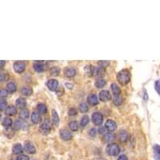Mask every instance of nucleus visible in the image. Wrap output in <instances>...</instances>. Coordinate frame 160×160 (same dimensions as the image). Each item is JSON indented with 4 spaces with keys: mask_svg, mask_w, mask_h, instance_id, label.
<instances>
[{
    "mask_svg": "<svg viewBox=\"0 0 160 160\" xmlns=\"http://www.w3.org/2000/svg\"><path fill=\"white\" fill-rule=\"evenodd\" d=\"M105 75V68L99 67L96 69H95V75L97 77H103Z\"/></svg>",
    "mask_w": 160,
    "mask_h": 160,
    "instance_id": "obj_26",
    "label": "nucleus"
},
{
    "mask_svg": "<svg viewBox=\"0 0 160 160\" xmlns=\"http://www.w3.org/2000/svg\"><path fill=\"white\" fill-rule=\"evenodd\" d=\"M23 151V146L21 145L20 143H16L15 145L13 146L12 147V152L15 155H20L22 154Z\"/></svg>",
    "mask_w": 160,
    "mask_h": 160,
    "instance_id": "obj_14",
    "label": "nucleus"
},
{
    "mask_svg": "<svg viewBox=\"0 0 160 160\" xmlns=\"http://www.w3.org/2000/svg\"><path fill=\"white\" fill-rule=\"evenodd\" d=\"M13 129L14 130H19L22 127V122L20 120H15L12 124Z\"/></svg>",
    "mask_w": 160,
    "mask_h": 160,
    "instance_id": "obj_36",
    "label": "nucleus"
},
{
    "mask_svg": "<svg viewBox=\"0 0 160 160\" xmlns=\"http://www.w3.org/2000/svg\"><path fill=\"white\" fill-rule=\"evenodd\" d=\"M48 89L51 91H55L57 90L58 87H59V82L56 79H50L48 80L47 83Z\"/></svg>",
    "mask_w": 160,
    "mask_h": 160,
    "instance_id": "obj_9",
    "label": "nucleus"
},
{
    "mask_svg": "<svg viewBox=\"0 0 160 160\" xmlns=\"http://www.w3.org/2000/svg\"><path fill=\"white\" fill-rule=\"evenodd\" d=\"M105 127L107 130L112 132V131L117 129V124H116L115 121H113L111 119H108L105 123Z\"/></svg>",
    "mask_w": 160,
    "mask_h": 160,
    "instance_id": "obj_8",
    "label": "nucleus"
},
{
    "mask_svg": "<svg viewBox=\"0 0 160 160\" xmlns=\"http://www.w3.org/2000/svg\"><path fill=\"white\" fill-rule=\"evenodd\" d=\"M64 74L67 78H72L76 75V70L74 67H67L64 70Z\"/></svg>",
    "mask_w": 160,
    "mask_h": 160,
    "instance_id": "obj_16",
    "label": "nucleus"
},
{
    "mask_svg": "<svg viewBox=\"0 0 160 160\" xmlns=\"http://www.w3.org/2000/svg\"><path fill=\"white\" fill-rule=\"evenodd\" d=\"M19 117L21 119L23 120H27L29 117V111L27 109H23V110H21L19 113Z\"/></svg>",
    "mask_w": 160,
    "mask_h": 160,
    "instance_id": "obj_30",
    "label": "nucleus"
},
{
    "mask_svg": "<svg viewBox=\"0 0 160 160\" xmlns=\"http://www.w3.org/2000/svg\"><path fill=\"white\" fill-rule=\"evenodd\" d=\"M7 108V102L5 99H0V111L6 110Z\"/></svg>",
    "mask_w": 160,
    "mask_h": 160,
    "instance_id": "obj_35",
    "label": "nucleus"
},
{
    "mask_svg": "<svg viewBox=\"0 0 160 160\" xmlns=\"http://www.w3.org/2000/svg\"><path fill=\"white\" fill-rule=\"evenodd\" d=\"M37 110L38 111L42 114V115H45L46 113L47 112V106L43 103H39L38 104L37 106Z\"/></svg>",
    "mask_w": 160,
    "mask_h": 160,
    "instance_id": "obj_25",
    "label": "nucleus"
},
{
    "mask_svg": "<svg viewBox=\"0 0 160 160\" xmlns=\"http://www.w3.org/2000/svg\"><path fill=\"white\" fill-rule=\"evenodd\" d=\"M110 88H111V91L114 94L115 96H117V95H119L120 93H121V90L120 88L118 87V85L116 83H112L110 85Z\"/></svg>",
    "mask_w": 160,
    "mask_h": 160,
    "instance_id": "obj_23",
    "label": "nucleus"
},
{
    "mask_svg": "<svg viewBox=\"0 0 160 160\" xmlns=\"http://www.w3.org/2000/svg\"><path fill=\"white\" fill-rule=\"evenodd\" d=\"M115 135L112 132H109L105 134L104 137H103V139L105 140L107 143H110L112 142L113 140H115Z\"/></svg>",
    "mask_w": 160,
    "mask_h": 160,
    "instance_id": "obj_21",
    "label": "nucleus"
},
{
    "mask_svg": "<svg viewBox=\"0 0 160 160\" xmlns=\"http://www.w3.org/2000/svg\"><path fill=\"white\" fill-rule=\"evenodd\" d=\"M9 79V74L4 70H0V82H5Z\"/></svg>",
    "mask_w": 160,
    "mask_h": 160,
    "instance_id": "obj_22",
    "label": "nucleus"
},
{
    "mask_svg": "<svg viewBox=\"0 0 160 160\" xmlns=\"http://www.w3.org/2000/svg\"><path fill=\"white\" fill-rule=\"evenodd\" d=\"M33 67H34V69H35V71H37V72H43L45 70V66L43 65L42 63H39V62L34 63Z\"/></svg>",
    "mask_w": 160,
    "mask_h": 160,
    "instance_id": "obj_19",
    "label": "nucleus"
},
{
    "mask_svg": "<svg viewBox=\"0 0 160 160\" xmlns=\"http://www.w3.org/2000/svg\"><path fill=\"white\" fill-rule=\"evenodd\" d=\"M155 90L158 92V94L160 95V79L155 82Z\"/></svg>",
    "mask_w": 160,
    "mask_h": 160,
    "instance_id": "obj_40",
    "label": "nucleus"
},
{
    "mask_svg": "<svg viewBox=\"0 0 160 160\" xmlns=\"http://www.w3.org/2000/svg\"><path fill=\"white\" fill-rule=\"evenodd\" d=\"M128 138H129V135L127 130H121L120 133L119 134V139L121 142H126L127 141Z\"/></svg>",
    "mask_w": 160,
    "mask_h": 160,
    "instance_id": "obj_18",
    "label": "nucleus"
},
{
    "mask_svg": "<svg viewBox=\"0 0 160 160\" xmlns=\"http://www.w3.org/2000/svg\"><path fill=\"white\" fill-rule=\"evenodd\" d=\"M68 115L70 116H74V115H77V110L75 108H70L69 111H68Z\"/></svg>",
    "mask_w": 160,
    "mask_h": 160,
    "instance_id": "obj_42",
    "label": "nucleus"
},
{
    "mask_svg": "<svg viewBox=\"0 0 160 160\" xmlns=\"http://www.w3.org/2000/svg\"><path fill=\"white\" fill-rule=\"evenodd\" d=\"M92 121L95 125H101L103 122V116L100 112H95L92 115Z\"/></svg>",
    "mask_w": 160,
    "mask_h": 160,
    "instance_id": "obj_6",
    "label": "nucleus"
},
{
    "mask_svg": "<svg viewBox=\"0 0 160 160\" xmlns=\"http://www.w3.org/2000/svg\"><path fill=\"white\" fill-rule=\"evenodd\" d=\"M96 133H97L96 130H95V128H92V129H90V130L89 135H90V136H91V137H95V135H96Z\"/></svg>",
    "mask_w": 160,
    "mask_h": 160,
    "instance_id": "obj_44",
    "label": "nucleus"
},
{
    "mask_svg": "<svg viewBox=\"0 0 160 160\" xmlns=\"http://www.w3.org/2000/svg\"><path fill=\"white\" fill-rule=\"evenodd\" d=\"M89 121H90V119L88 117L87 115H85V116H83L82 118V119H81V122H80V125L82 126L83 127H86V126L87 125L88 123H89Z\"/></svg>",
    "mask_w": 160,
    "mask_h": 160,
    "instance_id": "obj_34",
    "label": "nucleus"
},
{
    "mask_svg": "<svg viewBox=\"0 0 160 160\" xmlns=\"http://www.w3.org/2000/svg\"><path fill=\"white\" fill-rule=\"evenodd\" d=\"M99 99L102 101V102H109L110 99H112V96H111V94L109 90H102L101 92L99 93Z\"/></svg>",
    "mask_w": 160,
    "mask_h": 160,
    "instance_id": "obj_4",
    "label": "nucleus"
},
{
    "mask_svg": "<svg viewBox=\"0 0 160 160\" xmlns=\"http://www.w3.org/2000/svg\"><path fill=\"white\" fill-rule=\"evenodd\" d=\"M60 72V69L57 67H55L50 69V75H53V76H58Z\"/></svg>",
    "mask_w": 160,
    "mask_h": 160,
    "instance_id": "obj_37",
    "label": "nucleus"
},
{
    "mask_svg": "<svg viewBox=\"0 0 160 160\" xmlns=\"http://www.w3.org/2000/svg\"><path fill=\"white\" fill-rule=\"evenodd\" d=\"M14 70L16 73L21 74L23 73L26 69V63L22 61H17L14 63Z\"/></svg>",
    "mask_w": 160,
    "mask_h": 160,
    "instance_id": "obj_5",
    "label": "nucleus"
},
{
    "mask_svg": "<svg viewBox=\"0 0 160 160\" xmlns=\"http://www.w3.org/2000/svg\"><path fill=\"white\" fill-rule=\"evenodd\" d=\"M8 92L5 89H0V99H3L7 96Z\"/></svg>",
    "mask_w": 160,
    "mask_h": 160,
    "instance_id": "obj_39",
    "label": "nucleus"
},
{
    "mask_svg": "<svg viewBox=\"0 0 160 160\" xmlns=\"http://www.w3.org/2000/svg\"><path fill=\"white\" fill-rule=\"evenodd\" d=\"M106 83H107V82H106L105 79H98L95 81V85L97 88H103L106 85Z\"/></svg>",
    "mask_w": 160,
    "mask_h": 160,
    "instance_id": "obj_28",
    "label": "nucleus"
},
{
    "mask_svg": "<svg viewBox=\"0 0 160 160\" xmlns=\"http://www.w3.org/2000/svg\"><path fill=\"white\" fill-rule=\"evenodd\" d=\"M2 124H3V126L4 127L9 128L12 126V124H13L12 120H11V119H10V118H8V117L4 118L3 120V123H2Z\"/></svg>",
    "mask_w": 160,
    "mask_h": 160,
    "instance_id": "obj_27",
    "label": "nucleus"
},
{
    "mask_svg": "<svg viewBox=\"0 0 160 160\" xmlns=\"http://www.w3.org/2000/svg\"><path fill=\"white\" fill-rule=\"evenodd\" d=\"M24 149L28 154H30V155H33L36 152V148L32 142L30 141H26L24 143Z\"/></svg>",
    "mask_w": 160,
    "mask_h": 160,
    "instance_id": "obj_7",
    "label": "nucleus"
},
{
    "mask_svg": "<svg viewBox=\"0 0 160 160\" xmlns=\"http://www.w3.org/2000/svg\"><path fill=\"white\" fill-rule=\"evenodd\" d=\"M154 150L157 156L160 157V146L155 145L154 146Z\"/></svg>",
    "mask_w": 160,
    "mask_h": 160,
    "instance_id": "obj_41",
    "label": "nucleus"
},
{
    "mask_svg": "<svg viewBox=\"0 0 160 160\" xmlns=\"http://www.w3.org/2000/svg\"><path fill=\"white\" fill-rule=\"evenodd\" d=\"M113 103L115 104V106H120L122 103H123V99L120 97L119 95H117V96H115L114 99H113Z\"/></svg>",
    "mask_w": 160,
    "mask_h": 160,
    "instance_id": "obj_33",
    "label": "nucleus"
},
{
    "mask_svg": "<svg viewBox=\"0 0 160 160\" xmlns=\"http://www.w3.org/2000/svg\"><path fill=\"white\" fill-rule=\"evenodd\" d=\"M33 90L31 88L28 87H24L21 89V93L22 95H25V96H30L32 94Z\"/></svg>",
    "mask_w": 160,
    "mask_h": 160,
    "instance_id": "obj_29",
    "label": "nucleus"
},
{
    "mask_svg": "<svg viewBox=\"0 0 160 160\" xmlns=\"http://www.w3.org/2000/svg\"><path fill=\"white\" fill-rule=\"evenodd\" d=\"M106 151L110 156H117L120 152V148L116 143H110L106 148Z\"/></svg>",
    "mask_w": 160,
    "mask_h": 160,
    "instance_id": "obj_2",
    "label": "nucleus"
},
{
    "mask_svg": "<svg viewBox=\"0 0 160 160\" xmlns=\"http://www.w3.org/2000/svg\"><path fill=\"white\" fill-rule=\"evenodd\" d=\"M6 64L5 61H3V60H0V69H3L4 67V66Z\"/></svg>",
    "mask_w": 160,
    "mask_h": 160,
    "instance_id": "obj_47",
    "label": "nucleus"
},
{
    "mask_svg": "<svg viewBox=\"0 0 160 160\" xmlns=\"http://www.w3.org/2000/svg\"><path fill=\"white\" fill-rule=\"evenodd\" d=\"M51 115H52V122L54 123V125L55 126H59V115H58V113L56 112V110H52L51 111Z\"/></svg>",
    "mask_w": 160,
    "mask_h": 160,
    "instance_id": "obj_20",
    "label": "nucleus"
},
{
    "mask_svg": "<svg viewBox=\"0 0 160 160\" xmlns=\"http://www.w3.org/2000/svg\"><path fill=\"white\" fill-rule=\"evenodd\" d=\"M15 104H16L18 108H19L21 110H23V109H26V107H27V101L23 98H19L16 100Z\"/></svg>",
    "mask_w": 160,
    "mask_h": 160,
    "instance_id": "obj_12",
    "label": "nucleus"
},
{
    "mask_svg": "<svg viewBox=\"0 0 160 160\" xmlns=\"http://www.w3.org/2000/svg\"><path fill=\"white\" fill-rule=\"evenodd\" d=\"M84 73H85L86 76L92 77L95 74V67L92 65H87L84 68Z\"/></svg>",
    "mask_w": 160,
    "mask_h": 160,
    "instance_id": "obj_13",
    "label": "nucleus"
},
{
    "mask_svg": "<svg viewBox=\"0 0 160 160\" xmlns=\"http://www.w3.org/2000/svg\"><path fill=\"white\" fill-rule=\"evenodd\" d=\"M0 118H1V115H0Z\"/></svg>",
    "mask_w": 160,
    "mask_h": 160,
    "instance_id": "obj_49",
    "label": "nucleus"
},
{
    "mask_svg": "<svg viewBox=\"0 0 160 160\" xmlns=\"http://www.w3.org/2000/svg\"><path fill=\"white\" fill-rule=\"evenodd\" d=\"M98 64H99V66L101 67L106 68L110 65V62H109V61H99V62L98 63Z\"/></svg>",
    "mask_w": 160,
    "mask_h": 160,
    "instance_id": "obj_38",
    "label": "nucleus"
},
{
    "mask_svg": "<svg viewBox=\"0 0 160 160\" xmlns=\"http://www.w3.org/2000/svg\"><path fill=\"white\" fill-rule=\"evenodd\" d=\"M5 114L7 115H8V116H14V115L17 114V109L14 106H9L6 109Z\"/></svg>",
    "mask_w": 160,
    "mask_h": 160,
    "instance_id": "obj_17",
    "label": "nucleus"
},
{
    "mask_svg": "<svg viewBox=\"0 0 160 160\" xmlns=\"http://www.w3.org/2000/svg\"><path fill=\"white\" fill-rule=\"evenodd\" d=\"M60 137L62 138L63 140L68 141V140H70L72 139V135H71L70 131H69L68 130L62 129L60 130Z\"/></svg>",
    "mask_w": 160,
    "mask_h": 160,
    "instance_id": "obj_10",
    "label": "nucleus"
},
{
    "mask_svg": "<svg viewBox=\"0 0 160 160\" xmlns=\"http://www.w3.org/2000/svg\"><path fill=\"white\" fill-rule=\"evenodd\" d=\"M117 79L121 85H127L130 80V71L127 69L120 70L117 75Z\"/></svg>",
    "mask_w": 160,
    "mask_h": 160,
    "instance_id": "obj_1",
    "label": "nucleus"
},
{
    "mask_svg": "<svg viewBox=\"0 0 160 160\" xmlns=\"http://www.w3.org/2000/svg\"><path fill=\"white\" fill-rule=\"evenodd\" d=\"M41 118L39 116V114L38 112H32L31 114V122H32L34 124H37V123H39Z\"/></svg>",
    "mask_w": 160,
    "mask_h": 160,
    "instance_id": "obj_24",
    "label": "nucleus"
},
{
    "mask_svg": "<svg viewBox=\"0 0 160 160\" xmlns=\"http://www.w3.org/2000/svg\"><path fill=\"white\" fill-rule=\"evenodd\" d=\"M117 160H128V159H127V157L126 156V155H120L119 157L118 158Z\"/></svg>",
    "mask_w": 160,
    "mask_h": 160,
    "instance_id": "obj_46",
    "label": "nucleus"
},
{
    "mask_svg": "<svg viewBox=\"0 0 160 160\" xmlns=\"http://www.w3.org/2000/svg\"><path fill=\"white\" fill-rule=\"evenodd\" d=\"M51 130V123L49 120H45L39 127L40 133L43 135H47L50 133Z\"/></svg>",
    "mask_w": 160,
    "mask_h": 160,
    "instance_id": "obj_3",
    "label": "nucleus"
},
{
    "mask_svg": "<svg viewBox=\"0 0 160 160\" xmlns=\"http://www.w3.org/2000/svg\"><path fill=\"white\" fill-rule=\"evenodd\" d=\"M98 131H99V134H104V133L106 132V127H101L99 128Z\"/></svg>",
    "mask_w": 160,
    "mask_h": 160,
    "instance_id": "obj_45",
    "label": "nucleus"
},
{
    "mask_svg": "<svg viewBox=\"0 0 160 160\" xmlns=\"http://www.w3.org/2000/svg\"><path fill=\"white\" fill-rule=\"evenodd\" d=\"M69 127L72 131H77L79 129V123L77 121H71L69 123Z\"/></svg>",
    "mask_w": 160,
    "mask_h": 160,
    "instance_id": "obj_31",
    "label": "nucleus"
},
{
    "mask_svg": "<svg viewBox=\"0 0 160 160\" xmlns=\"http://www.w3.org/2000/svg\"><path fill=\"white\" fill-rule=\"evenodd\" d=\"M16 160H30V158L24 155H19L16 159Z\"/></svg>",
    "mask_w": 160,
    "mask_h": 160,
    "instance_id": "obj_43",
    "label": "nucleus"
},
{
    "mask_svg": "<svg viewBox=\"0 0 160 160\" xmlns=\"http://www.w3.org/2000/svg\"><path fill=\"white\" fill-rule=\"evenodd\" d=\"M6 90L8 93L10 94H13L15 93L17 90V87H16V84L13 82H9V83L7 84V87H6Z\"/></svg>",
    "mask_w": 160,
    "mask_h": 160,
    "instance_id": "obj_15",
    "label": "nucleus"
},
{
    "mask_svg": "<svg viewBox=\"0 0 160 160\" xmlns=\"http://www.w3.org/2000/svg\"><path fill=\"white\" fill-rule=\"evenodd\" d=\"M87 102L91 106L97 105L98 103H99V99H98V96L96 95H95V94H90V95H88Z\"/></svg>",
    "mask_w": 160,
    "mask_h": 160,
    "instance_id": "obj_11",
    "label": "nucleus"
},
{
    "mask_svg": "<svg viewBox=\"0 0 160 160\" xmlns=\"http://www.w3.org/2000/svg\"><path fill=\"white\" fill-rule=\"evenodd\" d=\"M66 87H67V88H69V89H72L73 88L72 84H69V83H66Z\"/></svg>",
    "mask_w": 160,
    "mask_h": 160,
    "instance_id": "obj_48",
    "label": "nucleus"
},
{
    "mask_svg": "<svg viewBox=\"0 0 160 160\" xmlns=\"http://www.w3.org/2000/svg\"><path fill=\"white\" fill-rule=\"evenodd\" d=\"M79 108V110L82 113L87 112L88 110H89V107H88L87 104V103H80Z\"/></svg>",
    "mask_w": 160,
    "mask_h": 160,
    "instance_id": "obj_32",
    "label": "nucleus"
}]
</instances>
